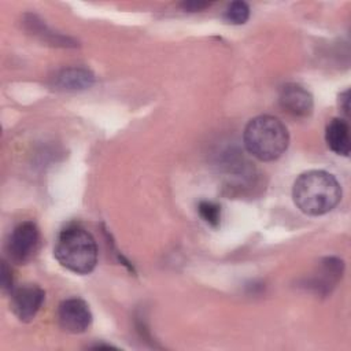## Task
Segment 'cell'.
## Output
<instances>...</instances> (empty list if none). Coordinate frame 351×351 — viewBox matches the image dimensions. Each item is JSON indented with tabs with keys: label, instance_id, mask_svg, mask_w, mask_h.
<instances>
[{
	"label": "cell",
	"instance_id": "cell-1",
	"mask_svg": "<svg viewBox=\"0 0 351 351\" xmlns=\"http://www.w3.org/2000/svg\"><path fill=\"white\" fill-rule=\"evenodd\" d=\"M295 206L304 214L318 217L332 211L341 200V186L337 178L325 170H308L293 182Z\"/></svg>",
	"mask_w": 351,
	"mask_h": 351
},
{
	"label": "cell",
	"instance_id": "cell-2",
	"mask_svg": "<svg viewBox=\"0 0 351 351\" xmlns=\"http://www.w3.org/2000/svg\"><path fill=\"white\" fill-rule=\"evenodd\" d=\"M244 147L261 162L278 159L289 145V133L281 119L273 115L252 118L244 128Z\"/></svg>",
	"mask_w": 351,
	"mask_h": 351
},
{
	"label": "cell",
	"instance_id": "cell-3",
	"mask_svg": "<svg viewBox=\"0 0 351 351\" xmlns=\"http://www.w3.org/2000/svg\"><path fill=\"white\" fill-rule=\"evenodd\" d=\"M53 255L64 269L85 276L96 267L97 244L86 229L78 225H70L60 230Z\"/></svg>",
	"mask_w": 351,
	"mask_h": 351
},
{
	"label": "cell",
	"instance_id": "cell-4",
	"mask_svg": "<svg viewBox=\"0 0 351 351\" xmlns=\"http://www.w3.org/2000/svg\"><path fill=\"white\" fill-rule=\"evenodd\" d=\"M40 245V232L33 221L18 223L7 241V252L12 262L23 265L37 252Z\"/></svg>",
	"mask_w": 351,
	"mask_h": 351
},
{
	"label": "cell",
	"instance_id": "cell-5",
	"mask_svg": "<svg viewBox=\"0 0 351 351\" xmlns=\"http://www.w3.org/2000/svg\"><path fill=\"white\" fill-rule=\"evenodd\" d=\"M92 311L88 303L80 298L63 300L58 307L59 326L67 333H82L92 324Z\"/></svg>",
	"mask_w": 351,
	"mask_h": 351
},
{
	"label": "cell",
	"instance_id": "cell-6",
	"mask_svg": "<svg viewBox=\"0 0 351 351\" xmlns=\"http://www.w3.org/2000/svg\"><path fill=\"white\" fill-rule=\"evenodd\" d=\"M11 310L22 322L32 321L44 303L45 292L37 284H22L11 292Z\"/></svg>",
	"mask_w": 351,
	"mask_h": 351
},
{
	"label": "cell",
	"instance_id": "cell-7",
	"mask_svg": "<svg viewBox=\"0 0 351 351\" xmlns=\"http://www.w3.org/2000/svg\"><path fill=\"white\" fill-rule=\"evenodd\" d=\"M280 106L284 111L298 118H307L314 108V100L311 93L302 85L289 82L285 84L278 95Z\"/></svg>",
	"mask_w": 351,
	"mask_h": 351
},
{
	"label": "cell",
	"instance_id": "cell-8",
	"mask_svg": "<svg viewBox=\"0 0 351 351\" xmlns=\"http://www.w3.org/2000/svg\"><path fill=\"white\" fill-rule=\"evenodd\" d=\"M95 74L84 67H69L53 77V86L60 90H84L93 85Z\"/></svg>",
	"mask_w": 351,
	"mask_h": 351
},
{
	"label": "cell",
	"instance_id": "cell-9",
	"mask_svg": "<svg viewBox=\"0 0 351 351\" xmlns=\"http://www.w3.org/2000/svg\"><path fill=\"white\" fill-rule=\"evenodd\" d=\"M325 140L328 147L337 155H350V126L343 118H333L326 125Z\"/></svg>",
	"mask_w": 351,
	"mask_h": 351
},
{
	"label": "cell",
	"instance_id": "cell-10",
	"mask_svg": "<svg viewBox=\"0 0 351 351\" xmlns=\"http://www.w3.org/2000/svg\"><path fill=\"white\" fill-rule=\"evenodd\" d=\"M197 213L200 218L210 226L218 228L221 222V206L211 200H202L197 204Z\"/></svg>",
	"mask_w": 351,
	"mask_h": 351
},
{
	"label": "cell",
	"instance_id": "cell-11",
	"mask_svg": "<svg viewBox=\"0 0 351 351\" xmlns=\"http://www.w3.org/2000/svg\"><path fill=\"white\" fill-rule=\"evenodd\" d=\"M223 18L232 25H243L250 18V7L245 1H233L228 5Z\"/></svg>",
	"mask_w": 351,
	"mask_h": 351
},
{
	"label": "cell",
	"instance_id": "cell-12",
	"mask_svg": "<svg viewBox=\"0 0 351 351\" xmlns=\"http://www.w3.org/2000/svg\"><path fill=\"white\" fill-rule=\"evenodd\" d=\"M0 281H1V287H3L4 291L11 292L14 289V287H12V276H11V270L7 266V262H1Z\"/></svg>",
	"mask_w": 351,
	"mask_h": 351
},
{
	"label": "cell",
	"instance_id": "cell-13",
	"mask_svg": "<svg viewBox=\"0 0 351 351\" xmlns=\"http://www.w3.org/2000/svg\"><path fill=\"white\" fill-rule=\"evenodd\" d=\"M184 11H189V12H196V11H202L207 7H210V3L207 1H196V0H191V1H184L181 4Z\"/></svg>",
	"mask_w": 351,
	"mask_h": 351
},
{
	"label": "cell",
	"instance_id": "cell-14",
	"mask_svg": "<svg viewBox=\"0 0 351 351\" xmlns=\"http://www.w3.org/2000/svg\"><path fill=\"white\" fill-rule=\"evenodd\" d=\"M350 90H346V92H343V93H340V96H339V101H340V108L343 110V112L348 117V110H350V106H348V103H350Z\"/></svg>",
	"mask_w": 351,
	"mask_h": 351
}]
</instances>
